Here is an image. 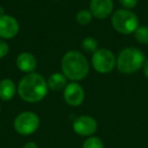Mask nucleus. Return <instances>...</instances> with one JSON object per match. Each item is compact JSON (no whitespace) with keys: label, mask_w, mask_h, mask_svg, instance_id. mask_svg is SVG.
<instances>
[{"label":"nucleus","mask_w":148,"mask_h":148,"mask_svg":"<svg viewBox=\"0 0 148 148\" xmlns=\"http://www.w3.org/2000/svg\"><path fill=\"white\" fill-rule=\"evenodd\" d=\"M17 92L21 99L27 103L40 101L48 93L47 80L38 73H29L19 81Z\"/></svg>","instance_id":"obj_1"},{"label":"nucleus","mask_w":148,"mask_h":148,"mask_svg":"<svg viewBox=\"0 0 148 148\" xmlns=\"http://www.w3.org/2000/svg\"><path fill=\"white\" fill-rule=\"evenodd\" d=\"M62 72L70 80H81L89 71L87 59L78 51H69L62 58Z\"/></svg>","instance_id":"obj_2"},{"label":"nucleus","mask_w":148,"mask_h":148,"mask_svg":"<svg viewBox=\"0 0 148 148\" xmlns=\"http://www.w3.org/2000/svg\"><path fill=\"white\" fill-rule=\"evenodd\" d=\"M145 56L136 48H126L120 52L117 58V68L124 74H131L143 67Z\"/></svg>","instance_id":"obj_3"},{"label":"nucleus","mask_w":148,"mask_h":148,"mask_svg":"<svg viewBox=\"0 0 148 148\" xmlns=\"http://www.w3.org/2000/svg\"><path fill=\"white\" fill-rule=\"evenodd\" d=\"M113 27L122 35H130L135 33L139 27L137 15L129 9H119L112 15Z\"/></svg>","instance_id":"obj_4"},{"label":"nucleus","mask_w":148,"mask_h":148,"mask_svg":"<svg viewBox=\"0 0 148 148\" xmlns=\"http://www.w3.org/2000/svg\"><path fill=\"white\" fill-rule=\"evenodd\" d=\"M13 126L15 131L21 135H31L39 128L40 119L33 112H23L15 118Z\"/></svg>","instance_id":"obj_5"},{"label":"nucleus","mask_w":148,"mask_h":148,"mask_svg":"<svg viewBox=\"0 0 148 148\" xmlns=\"http://www.w3.org/2000/svg\"><path fill=\"white\" fill-rule=\"evenodd\" d=\"M91 63L99 73H109L115 68L117 60L113 52L108 49H97L93 53Z\"/></svg>","instance_id":"obj_6"},{"label":"nucleus","mask_w":148,"mask_h":148,"mask_svg":"<svg viewBox=\"0 0 148 148\" xmlns=\"http://www.w3.org/2000/svg\"><path fill=\"white\" fill-rule=\"evenodd\" d=\"M97 121L89 116H81L73 122V130L80 136H90L97 131Z\"/></svg>","instance_id":"obj_7"},{"label":"nucleus","mask_w":148,"mask_h":148,"mask_svg":"<svg viewBox=\"0 0 148 148\" xmlns=\"http://www.w3.org/2000/svg\"><path fill=\"white\" fill-rule=\"evenodd\" d=\"M64 99L69 106L77 107L81 105L84 99V90L76 82H71L64 88Z\"/></svg>","instance_id":"obj_8"},{"label":"nucleus","mask_w":148,"mask_h":148,"mask_svg":"<svg viewBox=\"0 0 148 148\" xmlns=\"http://www.w3.org/2000/svg\"><path fill=\"white\" fill-rule=\"evenodd\" d=\"M114 8L113 0H90L89 11L92 16L103 19L111 15Z\"/></svg>","instance_id":"obj_9"},{"label":"nucleus","mask_w":148,"mask_h":148,"mask_svg":"<svg viewBox=\"0 0 148 148\" xmlns=\"http://www.w3.org/2000/svg\"><path fill=\"white\" fill-rule=\"evenodd\" d=\"M19 25L17 21L10 15L0 16V38L12 39L17 35Z\"/></svg>","instance_id":"obj_10"},{"label":"nucleus","mask_w":148,"mask_h":148,"mask_svg":"<svg viewBox=\"0 0 148 148\" xmlns=\"http://www.w3.org/2000/svg\"><path fill=\"white\" fill-rule=\"evenodd\" d=\"M16 66L21 71L25 73H33L37 67V60L35 56L27 52L21 53L16 58Z\"/></svg>","instance_id":"obj_11"},{"label":"nucleus","mask_w":148,"mask_h":148,"mask_svg":"<svg viewBox=\"0 0 148 148\" xmlns=\"http://www.w3.org/2000/svg\"><path fill=\"white\" fill-rule=\"evenodd\" d=\"M15 84L11 79L5 78L0 81V99L4 101H10L15 95Z\"/></svg>","instance_id":"obj_12"},{"label":"nucleus","mask_w":148,"mask_h":148,"mask_svg":"<svg viewBox=\"0 0 148 148\" xmlns=\"http://www.w3.org/2000/svg\"><path fill=\"white\" fill-rule=\"evenodd\" d=\"M66 76L63 73H54L48 78V87L51 90H62L66 87Z\"/></svg>","instance_id":"obj_13"},{"label":"nucleus","mask_w":148,"mask_h":148,"mask_svg":"<svg viewBox=\"0 0 148 148\" xmlns=\"http://www.w3.org/2000/svg\"><path fill=\"white\" fill-rule=\"evenodd\" d=\"M136 41L142 45H147L148 44V27L141 25L138 27V29L134 33Z\"/></svg>","instance_id":"obj_14"},{"label":"nucleus","mask_w":148,"mask_h":148,"mask_svg":"<svg viewBox=\"0 0 148 148\" xmlns=\"http://www.w3.org/2000/svg\"><path fill=\"white\" fill-rule=\"evenodd\" d=\"M97 41L95 38L87 37L82 41V49L87 53H95L97 50Z\"/></svg>","instance_id":"obj_15"},{"label":"nucleus","mask_w":148,"mask_h":148,"mask_svg":"<svg viewBox=\"0 0 148 148\" xmlns=\"http://www.w3.org/2000/svg\"><path fill=\"white\" fill-rule=\"evenodd\" d=\"M92 19V14L89 10H86V9H82V10L78 11L76 14V21L79 25H88L89 23Z\"/></svg>","instance_id":"obj_16"},{"label":"nucleus","mask_w":148,"mask_h":148,"mask_svg":"<svg viewBox=\"0 0 148 148\" xmlns=\"http://www.w3.org/2000/svg\"><path fill=\"white\" fill-rule=\"evenodd\" d=\"M82 148H103V143L99 138L90 137L84 141Z\"/></svg>","instance_id":"obj_17"},{"label":"nucleus","mask_w":148,"mask_h":148,"mask_svg":"<svg viewBox=\"0 0 148 148\" xmlns=\"http://www.w3.org/2000/svg\"><path fill=\"white\" fill-rule=\"evenodd\" d=\"M120 3L123 7H125V9H132L137 5L138 0H120Z\"/></svg>","instance_id":"obj_18"},{"label":"nucleus","mask_w":148,"mask_h":148,"mask_svg":"<svg viewBox=\"0 0 148 148\" xmlns=\"http://www.w3.org/2000/svg\"><path fill=\"white\" fill-rule=\"evenodd\" d=\"M9 51V46L6 42L2 41V40H0V59H2L3 57L8 54Z\"/></svg>","instance_id":"obj_19"},{"label":"nucleus","mask_w":148,"mask_h":148,"mask_svg":"<svg viewBox=\"0 0 148 148\" xmlns=\"http://www.w3.org/2000/svg\"><path fill=\"white\" fill-rule=\"evenodd\" d=\"M23 148H38V145L35 142H27V144H25Z\"/></svg>","instance_id":"obj_20"},{"label":"nucleus","mask_w":148,"mask_h":148,"mask_svg":"<svg viewBox=\"0 0 148 148\" xmlns=\"http://www.w3.org/2000/svg\"><path fill=\"white\" fill-rule=\"evenodd\" d=\"M143 71H144V75L148 78V60H146L144 62V65H143Z\"/></svg>","instance_id":"obj_21"},{"label":"nucleus","mask_w":148,"mask_h":148,"mask_svg":"<svg viewBox=\"0 0 148 148\" xmlns=\"http://www.w3.org/2000/svg\"><path fill=\"white\" fill-rule=\"evenodd\" d=\"M2 15H5L4 14V8L2 6H0V16H2Z\"/></svg>","instance_id":"obj_22"},{"label":"nucleus","mask_w":148,"mask_h":148,"mask_svg":"<svg viewBox=\"0 0 148 148\" xmlns=\"http://www.w3.org/2000/svg\"><path fill=\"white\" fill-rule=\"evenodd\" d=\"M0 112H1V107H0Z\"/></svg>","instance_id":"obj_23"}]
</instances>
